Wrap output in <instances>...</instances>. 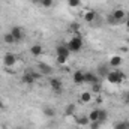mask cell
Listing matches in <instances>:
<instances>
[{"label": "cell", "mask_w": 129, "mask_h": 129, "mask_svg": "<svg viewBox=\"0 0 129 129\" xmlns=\"http://www.w3.org/2000/svg\"><path fill=\"white\" fill-rule=\"evenodd\" d=\"M80 102H81V104H89V102H92V92H89V90L81 92V95H80Z\"/></svg>", "instance_id": "obj_18"}, {"label": "cell", "mask_w": 129, "mask_h": 129, "mask_svg": "<svg viewBox=\"0 0 129 129\" xmlns=\"http://www.w3.org/2000/svg\"><path fill=\"white\" fill-rule=\"evenodd\" d=\"M38 2H39V0H38Z\"/></svg>", "instance_id": "obj_36"}, {"label": "cell", "mask_w": 129, "mask_h": 129, "mask_svg": "<svg viewBox=\"0 0 129 129\" xmlns=\"http://www.w3.org/2000/svg\"><path fill=\"white\" fill-rule=\"evenodd\" d=\"M21 81H23L26 86H32L33 83L36 81V80H35V77H33V74H32V71L24 72V74H23V77H21Z\"/></svg>", "instance_id": "obj_10"}, {"label": "cell", "mask_w": 129, "mask_h": 129, "mask_svg": "<svg viewBox=\"0 0 129 129\" xmlns=\"http://www.w3.org/2000/svg\"><path fill=\"white\" fill-rule=\"evenodd\" d=\"M114 20H116V23L117 24H120V23H125V20H126V12L123 11V9H120V8H117V9H114L111 14H110Z\"/></svg>", "instance_id": "obj_4"}, {"label": "cell", "mask_w": 129, "mask_h": 129, "mask_svg": "<svg viewBox=\"0 0 129 129\" xmlns=\"http://www.w3.org/2000/svg\"><path fill=\"white\" fill-rule=\"evenodd\" d=\"M107 23H108L110 26H116V24H117V23H116V20H114L111 15H107Z\"/></svg>", "instance_id": "obj_30"}, {"label": "cell", "mask_w": 129, "mask_h": 129, "mask_svg": "<svg viewBox=\"0 0 129 129\" xmlns=\"http://www.w3.org/2000/svg\"><path fill=\"white\" fill-rule=\"evenodd\" d=\"M3 108H5V104H3V101L0 99V110H3Z\"/></svg>", "instance_id": "obj_34"}, {"label": "cell", "mask_w": 129, "mask_h": 129, "mask_svg": "<svg viewBox=\"0 0 129 129\" xmlns=\"http://www.w3.org/2000/svg\"><path fill=\"white\" fill-rule=\"evenodd\" d=\"M107 119H108V111L107 110H102V108H99V116H98V122H101L102 125L107 122Z\"/></svg>", "instance_id": "obj_20"}, {"label": "cell", "mask_w": 129, "mask_h": 129, "mask_svg": "<svg viewBox=\"0 0 129 129\" xmlns=\"http://www.w3.org/2000/svg\"><path fill=\"white\" fill-rule=\"evenodd\" d=\"M102 102H104V98H102V96H101V95H99V96L96 98V104H98V105H99V104H102Z\"/></svg>", "instance_id": "obj_31"}, {"label": "cell", "mask_w": 129, "mask_h": 129, "mask_svg": "<svg viewBox=\"0 0 129 129\" xmlns=\"http://www.w3.org/2000/svg\"><path fill=\"white\" fill-rule=\"evenodd\" d=\"M38 71L42 74V77L45 75V77H48V75H53V66H50L48 63H45V62H38Z\"/></svg>", "instance_id": "obj_6"}, {"label": "cell", "mask_w": 129, "mask_h": 129, "mask_svg": "<svg viewBox=\"0 0 129 129\" xmlns=\"http://www.w3.org/2000/svg\"><path fill=\"white\" fill-rule=\"evenodd\" d=\"M75 113H77V105L75 104H68L64 107V113H63L64 117H74Z\"/></svg>", "instance_id": "obj_12"}, {"label": "cell", "mask_w": 129, "mask_h": 129, "mask_svg": "<svg viewBox=\"0 0 129 129\" xmlns=\"http://www.w3.org/2000/svg\"><path fill=\"white\" fill-rule=\"evenodd\" d=\"M92 92H93V93H101V92H102V83H95V84H92Z\"/></svg>", "instance_id": "obj_25"}, {"label": "cell", "mask_w": 129, "mask_h": 129, "mask_svg": "<svg viewBox=\"0 0 129 129\" xmlns=\"http://www.w3.org/2000/svg\"><path fill=\"white\" fill-rule=\"evenodd\" d=\"M48 83H50V87H51V90H53L54 93H57V95H60V93L63 92V83H62V80H60V78H56V77H51Z\"/></svg>", "instance_id": "obj_3"}, {"label": "cell", "mask_w": 129, "mask_h": 129, "mask_svg": "<svg viewBox=\"0 0 129 129\" xmlns=\"http://www.w3.org/2000/svg\"><path fill=\"white\" fill-rule=\"evenodd\" d=\"M56 60H57V63H59V64H66L68 57H63V56H56Z\"/></svg>", "instance_id": "obj_28"}, {"label": "cell", "mask_w": 129, "mask_h": 129, "mask_svg": "<svg viewBox=\"0 0 129 129\" xmlns=\"http://www.w3.org/2000/svg\"><path fill=\"white\" fill-rule=\"evenodd\" d=\"M42 113H44V116L45 117H48V119H53V117H56V108L54 107H44V110H42Z\"/></svg>", "instance_id": "obj_17"}, {"label": "cell", "mask_w": 129, "mask_h": 129, "mask_svg": "<svg viewBox=\"0 0 129 129\" xmlns=\"http://www.w3.org/2000/svg\"><path fill=\"white\" fill-rule=\"evenodd\" d=\"M69 8H80L81 6V0H68Z\"/></svg>", "instance_id": "obj_26"}, {"label": "cell", "mask_w": 129, "mask_h": 129, "mask_svg": "<svg viewBox=\"0 0 129 129\" xmlns=\"http://www.w3.org/2000/svg\"><path fill=\"white\" fill-rule=\"evenodd\" d=\"M17 62H18V57H17L14 53H8V54L3 56V66H6V68H12V66H15Z\"/></svg>", "instance_id": "obj_5"}, {"label": "cell", "mask_w": 129, "mask_h": 129, "mask_svg": "<svg viewBox=\"0 0 129 129\" xmlns=\"http://www.w3.org/2000/svg\"><path fill=\"white\" fill-rule=\"evenodd\" d=\"M113 129H128V120H117L113 125Z\"/></svg>", "instance_id": "obj_22"}, {"label": "cell", "mask_w": 129, "mask_h": 129, "mask_svg": "<svg viewBox=\"0 0 129 129\" xmlns=\"http://www.w3.org/2000/svg\"><path fill=\"white\" fill-rule=\"evenodd\" d=\"M101 126H102V123H101V122H98V120L89 123V129H101Z\"/></svg>", "instance_id": "obj_27"}, {"label": "cell", "mask_w": 129, "mask_h": 129, "mask_svg": "<svg viewBox=\"0 0 129 129\" xmlns=\"http://www.w3.org/2000/svg\"><path fill=\"white\" fill-rule=\"evenodd\" d=\"M3 41H5V44H6V45H14V44H17V42H15V39H14V36L11 35V32H8V33H5V35H3Z\"/></svg>", "instance_id": "obj_21"}, {"label": "cell", "mask_w": 129, "mask_h": 129, "mask_svg": "<svg viewBox=\"0 0 129 129\" xmlns=\"http://www.w3.org/2000/svg\"><path fill=\"white\" fill-rule=\"evenodd\" d=\"M110 64H105V63H101L98 66V77L99 78H107V75L110 74Z\"/></svg>", "instance_id": "obj_11"}, {"label": "cell", "mask_w": 129, "mask_h": 129, "mask_svg": "<svg viewBox=\"0 0 129 129\" xmlns=\"http://www.w3.org/2000/svg\"><path fill=\"white\" fill-rule=\"evenodd\" d=\"M125 26H126V29H129V17H126V20H125Z\"/></svg>", "instance_id": "obj_33"}, {"label": "cell", "mask_w": 129, "mask_h": 129, "mask_svg": "<svg viewBox=\"0 0 129 129\" xmlns=\"http://www.w3.org/2000/svg\"><path fill=\"white\" fill-rule=\"evenodd\" d=\"M11 35L14 36V39H15V42H21L23 41V38H24V33H23V29L20 27V26H14V27H11Z\"/></svg>", "instance_id": "obj_7"}, {"label": "cell", "mask_w": 129, "mask_h": 129, "mask_svg": "<svg viewBox=\"0 0 129 129\" xmlns=\"http://www.w3.org/2000/svg\"><path fill=\"white\" fill-rule=\"evenodd\" d=\"M128 129H129V120H128Z\"/></svg>", "instance_id": "obj_35"}, {"label": "cell", "mask_w": 129, "mask_h": 129, "mask_svg": "<svg viewBox=\"0 0 129 129\" xmlns=\"http://www.w3.org/2000/svg\"><path fill=\"white\" fill-rule=\"evenodd\" d=\"M123 80H126V74L122 71H110V74L107 75V81L110 84H122Z\"/></svg>", "instance_id": "obj_2"}, {"label": "cell", "mask_w": 129, "mask_h": 129, "mask_svg": "<svg viewBox=\"0 0 129 129\" xmlns=\"http://www.w3.org/2000/svg\"><path fill=\"white\" fill-rule=\"evenodd\" d=\"M39 5L42 8H53L54 6V0H39Z\"/></svg>", "instance_id": "obj_24"}, {"label": "cell", "mask_w": 129, "mask_h": 129, "mask_svg": "<svg viewBox=\"0 0 129 129\" xmlns=\"http://www.w3.org/2000/svg\"><path fill=\"white\" fill-rule=\"evenodd\" d=\"M122 62H123V59H122L120 56H113V57L110 59L108 64H110L111 68H119V66L122 64Z\"/></svg>", "instance_id": "obj_19"}, {"label": "cell", "mask_w": 129, "mask_h": 129, "mask_svg": "<svg viewBox=\"0 0 129 129\" xmlns=\"http://www.w3.org/2000/svg\"><path fill=\"white\" fill-rule=\"evenodd\" d=\"M72 80H74V83H75L77 86H80V84H84V72H81V71H77V72L74 74Z\"/></svg>", "instance_id": "obj_16"}, {"label": "cell", "mask_w": 129, "mask_h": 129, "mask_svg": "<svg viewBox=\"0 0 129 129\" xmlns=\"http://www.w3.org/2000/svg\"><path fill=\"white\" fill-rule=\"evenodd\" d=\"M98 116H99V108L92 110V111L87 114V117H89V122H95V120H98Z\"/></svg>", "instance_id": "obj_23"}, {"label": "cell", "mask_w": 129, "mask_h": 129, "mask_svg": "<svg viewBox=\"0 0 129 129\" xmlns=\"http://www.w3.org/2000/svg\"><path fill=\"white\" fill-rule=\"evenodd\" d=\"M68 48H69V51L71 53H80L81 50H83V47H84V41H83V36L80 35V33H75L69 41H68Z\"/></svg>", "instance_id": "obj_1"}, {"label": "cell", "mask_w": 129, "mask_h": 129, "mask_svg": "<svg viewBox=\"0 0 129 129\" xmlns=\"http://www.w3.org/2000/svg\"><path fill=\"white\" fill-rule=\"evenodd\" d=\"M84 83L92 86L95 83H101V78L98 77V74H95V72H84Z\"/></svg>", "instance_id": "obj_8"}, {"label": "cell", "mask_w": 129, "mask_h": 129, "mask_svg": "<svg viewBox=\"0 0 129 129\" xmlns=\"http://www.w3.org/2000/svg\"><path fill=\"white\" fill-rule=\"evenodd\" d=\"M56 56H63V57H68V59H69L71 51H69V48H68L66 44H59V45H57V48H56Z\"/></svg>", "instance_id": "obj_9"}, {"label": "cell", "mask_w": 129, "mask_h": 129, "mask_svg": "<svg viewBox=\"0 0 129 129\" xmlns=\"http://www.w3.org/2000/svg\"><path fill=\"white\" fill-rule=\"evenodd\" d=\"M74 120H75V123L77 125H80V126H89V117L87 116H74Z\"/></svg>", "instance_id": "obj_14"}, {"label": "cell", "mask_w": 129, "mask_h": 129, "mask_svg": "<svg viewBox=\"0 0 129 129\" xmlns=\"http://www.w3.org/2000/svg\"><path fill=\"white\" fill-rule=\"evenodd\" d=\"M42 53H44V47L41 44H35V45L30 47V54H32L33 57H39Z\"/></svg>", "instance_id": "obj_13"}, {"label": "cell", "mask_w": 129, "mask_h": 129, "mask_svg": "<svg viewBox=\"0 0 129 129\" xmlns=\"http://www.w3.org/2000/svg\"><path fill=\"white\" fill-rule=\"evenodd\" d=\"M69 27H71V30L74 32V35H75V33H78V30H80V24H78V23H72Z\"/></svg>", "instance_id": "obj_29"}, {"label": "cell", "mask_w": 129, "mask_h": 129, "mask_svg": "<svg viewBox=\"0 0 129 129\" xmlns=\"http://www.w3.org/2000/svg\"><path fill=\"white\" fill-rule=\"evenodd\" d=\"M125 104H128L129 105V90H128V93L125 95Z\"/></svg>", "instance_id": "obj_32"}, {"label": "cell", "mask_w": 129, "mask_h": 129, "mask_svg": "<svg viewBox=\"0 0 129 129\" xmlns=\"http://www.w3.org/2000/svg\"><path fill=\"white\" fill-rule=\"evenodd\" d=\"M96 18H98V14L95 11L90 9V11H86V12H84V21H86V23H93Z\"/></svg>", "instance_id": "obj_15"}]
</instances>
